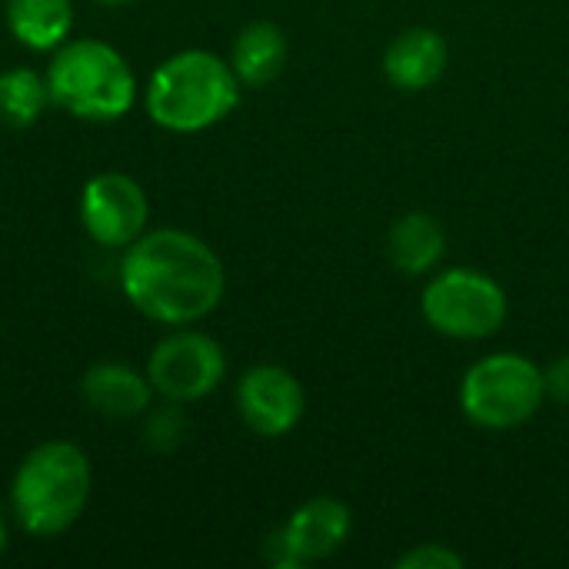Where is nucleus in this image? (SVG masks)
Listing matches in <instances>:
<instances>
[{
	"label": "nucleus",
	"instance_id": "9",
	"mask_svg": "<svg viewBox=\"0 0 569 569\" xmlns=\"http://www.w3.org/2000/svg\"><path fill=\"white\" fill-rule=\"evenodd\" d=\"M237 410L240 420L260 437H287L307 410V397L300 380L273 363H260L247 370L237 383Z\"/></svg>",
	"mask_w": 569,
	"mask_h": 569
},
{
	"label": "nucleus",
	"instance_id": "1",
	"mask_svg": "<svg viewBox=\"0 0 569 569\" xmlns=\"http://www.w3.org/2000/svg\"><path fill=\"white\" fill-rule=\"evenodd\" d=\"M120 290L137 313L163 327H190L210 317L227 290V270L200 237L157 227L120 257Z\"/></svg>",
	"mask_w": 569,
	"mask_h": 569
},
{
	"label": "nucleus",
	"instance_id": "17",
	"mask_svg": "<svg viewBox=\"0 0 569 569\" xmlns=\"http://www.w3.org/2000/svg\"><path fill=\"white\" fill-rule=\"evenodd\" d=\"M187 417H183V403L167 400L163 407H150L147 410V423H143V440L150 450L157 453H170L187 440Z\"/></svg>",
	"mask_w": 569,
	"mask_h": 569
},
{
	"label": "nucleus",
	"instance_id": "8",
	"mask_svg": "<svg viewBox=\"0 0 569 569\" xmlns=\"http://www.w3.org/2000/svg\"><path fill=\"white\" fill-rule=\"evenodd\" d=\"M80 223L97 247L127 250L147 233L150 223L143 187L120 170H103L90 177L80 193Z\"/></svg>",
	"mask_w": 569,
	"mask_h": 569
},
{
	"label": "nucleus",
	"instance_id": "18",
	"mask_svg": "<svg viewBox=\"0 0 569 569\" xmlns=\"http://www.w3.org/2000/svg\"><path fill=\"white\" fill-rule=\"evenodd\" d=\"M463 557L443 543H423L397 560V569H463Z\"/></svg>",
	"mask_w": 569,
	"mask_h": 569
},
{
	"label": "nucleus",
	"instance_id": "11",
	"mask_svg": "<svg viewBox=\"0 0 569 569\" xmlns=\"http://www.w3.org/2000/svg\"><path fill=\"white\" fill-rule=\"evenodd\" d=\"M80 393L87 400V407L100 417L110 420H137L147 417V410L153 407V387L147 370H133L127 363H93L83 380H80Z\"/></svg>",
	"mask_w": 569,
	"mask_h": 569
},
{
	"label": "nucleus",
	"instance_id": "13",
	"mask_svg": "<svg viewBox=\"0 0 569 569\" xmlns=\"http://www.w3.org/2000/svg\"><path fill=\"white\" fill-rule=\"evenodd\" d=\"M73 0H7V30L33 53L63 47L73 37Z\"/></svg>",
	"mask_w": 569,
	"mask_h": 569
},
{
	"label": "nucleus",
	"instance_id": "2",
	"mask_svg": "<svg viewBox=\"0 0 569 569\" xmlns=\"http://www.w3.org/2000/svg\"><path fill=\"white\" fill-rule=\"evenodd\" d=\"M240 87L230 60L210 50H180L150 73L143 107L170 133H200L237 110Z\"/></svg>",
	"mask_w": 569,
	"mask_h": 569
},
{
	"label": "nucleus",
	"instance_id": "6",
	"mask_svg": "<svg viewBox=\"0 0 569 569\" xmlns=\"http://www.w3.org/2000/svg\"><path fill=\"white\" fill-rule=\"evenodd\" d=\"M423 320L450 340H487L507 320L503 287L473 267H453L433 277L420 297Z\"/></svg>",
	"mask_w": 569,
	"mask_h": 569
},
{
	"label": "nucleus",
	"instance_id": "4",
	"mask_svg": "<svg viewBox=\"0 0 569 569\" xmlns=\"http://www.w3.org/2000/svg\"><path fill=\"white\" fill-rule=\"evenodd\" d=\"M43 73L53 107L77 120L113 123L137 103L133 67L117 47L97 37H70L50 53V67Z\"/></svg>",
	"mask_w": 569,
	"mask_h": 569
},
{
	"label": "nucleus",
	"instance_id": "20",
	"mask_svg": "<svg viewBox=\"0 0 569 569\" xmlns=\"http://www.w3.org/2000/svg\"><path fill=\"white\" fill-rule=\"evenodd\" d=\"M7 540H10V530H7V517H3V510H0V557H3V550H7Z\"/></svg>",
	"mask_w": 569,
	"mask_h": 569
},
{
	"label": "nucleus",
	"instance_id": "10",
	"mask_svg": "<svg viewBox=\"0 0 569 569\" xmlns=\"http://www.w3.org/2000/svg\"><path fill=\"white\" fill-rule=\"evenodd\" d=\"M353 530V513L337 497H313L290 513V520L277 530L293 569L333 557Z\"/></svg>",
	"mask_w": 569,
	"mask_h": 569
},
{
	"label": "nucleus",
	"instance_id": "19",
	"mask_svg": "<svg viewBox=\"0 0 569 569\" xmlns=\"http://www.w3.org/2000/svg\"><path fill=\"white\" fill-rule=\"evenodd\" d=\"M543 383H547V397H553L557 403L569 407V353L557 357V360L543 370Z\"/></svg>",
	"mask_w": 569,
	"mask_h": 569
},
{
	"label": "nucleus",
	"instance_id": "12",
	"mask_svg": "<svg viewBox=\"0 0 569 569\" xmlns=\"http://www.w3.org/2000/svg\"><path fill=\"white\" fill-rule=\"evenodd\" d=\"M450 63V47L440 30L433 27H410L403 30L383 53V73L397 90L420 93L433 87Z\"/></svg>",
	"mask_w": 569,
	"mask_h": 569
},
{
	"label": "nucleus",
	"instance_id": "21",
	"mask_svg": "<svg viewBox=\"0 0 569 569\" xmlns=\"http://www.w3.org/2000/svg\"><path fill=\"white\" fill-rule=\"evenodd\" d=\"M93 3H103V7H127V3H133V0H93Z\"/></svg>",
	"mask_w": 569,
	"mask_h": 569
},
{
	"label": "nucleus",
	"instance_id": "14",
	"mask_svg": "<svg viewBox=\"0 0 569 569\" xmlns=\"http://www.w3.org/2000/svg\"><path fill=\"white\" fill-rule=\"evenodd\" d=\"M287 33L270 20L247 23L230 50V67L243 87H267L273 83L287 67Z\"/></svg>",
	"mask_w": 569,
	"mask_h": 569
},
{
	"label": "nucleus",
	"instance_id": "5",
	"mask_svg": "<svg viewBox=\"0 0 569 569\" xmlns=\"http://www.w3.org/2000/svg\"><path fill=\"white\" fill-rule=\"evenodd\" d=\"M547 400L543 370L520 353H493L473 363L460 387V407L483 430H513L540 413Z\"/></svg>",
	"mask_w": 569,
	"mask_h": 569
},
{
	"label": "nucleus",
	"instance_id": "3",
	"mask_svg": "<svg viewBox=\"0 0 569 569\" xmlns=\"http://www.w3.org/2000/svg\"><path fill=\"white\" fill-rule=\"evenodd\" d=\"M90 487L87 453L70 440H47L20 460L10 480V513L30 537H60L83 517Z\"/></svg>",
	"mask_w": 569,
	"mask_h": 569
},
{
	"label": "nucleus",
	"instance_id": "15",
	"mask_svg": "<svg viewBox=\"0 0 569 569\" xmlns=\"http://www.w3.org/2000/svg\"><path fill=\"white\" fill-rule=\"evenodd\" d=\"M443 253H447V233L437 217L417 210L393 220L387 233V257L400 273L423 277L443 260Z\"/></svg>",
	"mask_w": 569,
	"mask_h": 569
},
{
	"label": "nucleus",
	"instance_id": "16",
	"mask_svg": "<svg viewBox=\"0 0 569 569\" xmlns=\"http://www.w3.org/2000/svg\"><path fill=\"white\" fill-rule=\"evenodd\" d=\"M47 73L33 67H10L0 73V123L13 130L33 127L50 107Z\"/></svg>",
	"mask_w": 569,
	"mask_h": 569
},
{
	"label": "nucleus",
	"instance_id": "7",
	"mask_svg": "<svg viewBox=\"0 0 569 569\" xmlns=\"http://www.w3.org/2000/svg\"><path fill=\"white\" fill-rule=\"evenodd\" d=\"M147 377L157 397L173 403H197L223 383L227 353L213 337L183 327L167 333L150 350Z\"/></svg>",
	"mask_w": 569,
	"mask_h": 569
}]
</instances>
